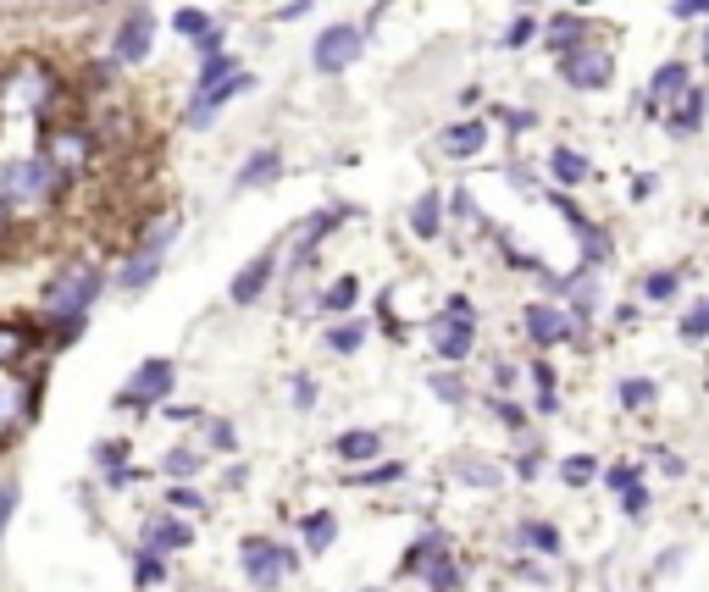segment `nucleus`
<instances>
[{"label": "nucleus", "instance_id": "obj_1", "mask_svg": "<svg viewBox=\"0 0 709 592\" xmlns=\"http://www.w3.org/2000/svg\"><path fill=\"white\" fill-rule=\"evenodd\" d=\"M94 294H100V272H94V266H72V272H61V277L44 288V316L72 338V333L83 327V310L94 305Z\"/></svg>", "mask_w": 709, "mask_h": 592}, {"label": "nucleus", "instance_id": "obj_2", "mask_svg": "<svg viewBox=\"0 0 709 592\" xmlns=\"http://www.w3.org/2000/svg\"><path fill=\"white\" fill-rule=\"evenodd\" d=\"M55 183H61V172H55L44 155L6 161V172H0V200H6V211H33V205H44V200L55 194Z\"/></svg>", "mask_w": 709, "mask_h": 592}, {"label": "nucleus", "instance_id": "obj_3", "mask_svg": "<svg viewBox=\"0 0 709 592\" xmlns=\"http://www.w3.org/2000/svg\"><path fill=\"white\" fill-rule=\"evenodd\" d=\"M50 94H55L50 72H44L39 61H22V67L0 83V111H6V116H33V111H44Z\"/></svg>", "mask_w": 709, "mask_h": 592}, {"label": "nucleus", "instance_id": "obj_4", "mask_svg": "<svg viewBox=\"0 0 709 592\" xmlns=\"http://www.w3.org/2000/svg\"><path fill=\"white\" fill-rule=\"evenodd\" d=\"M172 233H178V216L155 222V233H150V238L139 244V255H133V261L122 266V288H128V294H139V288H144V283H150L155 272H161V249L172 244Z\"/></svg>", "mask_w": 709, "mask_h": 592}, {"label": "nucleus", "instance_id": "obj_5", "mask_svg": "<svg viewBox=\"0 0 709 592\" xmlns=\"http://www.w3.org/2000/svg\"><path fill=\"white\" fill-rule=\"evenodd\" d=\"M166 388H172V366H166V360H144V366L133 371V382L117 394V405H122V410H144V405L166 399Z\"/></svg>", "mask_w": 709, "mask_h": 592}, {"label": "nucleus", "instance_id": "obj_6", "mask_svg": "<svg viewBox=\"0 0 709 592\" xmlns=\"http://www.w3.org/2000/svg\"><path fill=\"white\" fill-rule=\"evenodd\" d=\"M355 55H361V28H350V22L327 28V33L316 39V50H311L316 72H344V67H350Z\"/></svg>", "mask_w": 709, "mask_h": 592}, {"label": "nucleus", "instance_id": "obj_7", "mask_svg": "<svg viewBox=\"0 0 709 592\" xmlns=\"http://www.w3.org/2000/svg\"><path fill=\"white\" fill-rule=\"evenodd\" d=\"M560 78L571 89H605L610 83V50H566L560 55Z\"/></svg>", "mask_w": 709, "mask_h": 592}, {"label": "nucleus", "instance_id": "obj_8", "mask_svg": "<svg viewBox=\"0 0 709 592\" xmlns=\"http://www.w3.org/2000/svg\"><path fill=\"white\" fill-rule=\"evenodd\" d=\"M44 161H50L61 177L83 172V166H89V133H78V127H55V133L44 139Z\"/></svg>", "mask_w": 709, "mask_h": 592}, {"label": "nucleus", "instance_id": "obj_9", "mask_svg": "<svg viewBox=\"0 0 709 592\" xmlns=\"http://www.w3.org/2000/svg\"><path fill=\"white\" fill-rule=\"evenodd\" d=\"M288 565H294V560H288L283 549H272V543H261V538H250V543H244V571H250V582L277 588V576H283Z\"/></svg>", "mask_w": 709, "mask_h": 592}, {"label": "nucleus", "instance_id": "obj_10", "mask_svg": "<svg viewBox=\"0 0 709 592\" xmlns=\"http://www.w3.org/2000/svg\"><path fill=\"white\" fill-rule=\"evenodd\" d=\"M150 33H155V22H150V11H133L128 22H122V33H117V61H144V50H150Z\"/></svg>", "mask_w": 709, "mask_h": 592}, {"label": "nucleus", "instance_id": "obj_11", "mask_svg": "<svg viewBox=\"0 0 709 592\" xmlns=\"http://www.w3.org/2000/svg\"><path fill=\"white\" fill-rule=\"evenodd\" d=\"M438 349H444V360H460V355L472 349V316H466V299H455L449 327L438 321Z\"/></svg>", "mask_w": 709, "mask_h": 592}, {"label": "nucleus", "instance_id": "obj_12", "mask_svg": "<svg viewBox=\"0 0 709 592\" xmlns=\"http://www.w3.org/2000/svg\"><path fill=\"white\" fill-rule=\"evenodd\" d=\"M244 89H250V78H244V72H233L227 83H211V89H200V100L189 105V116L200 122V116H211L216 105H227V100H233V94H244Z\"/></svg>", "mask_w": 709, "mask_h": 592}, {"label": "nucleus", "instance_id": "obj_13", "mask_svg": "<svg viewBox=\"0 0 709 592\" xmlns=\"http://www.w3.org/2000/svg\"><path fill=\"white\" fill-rule=\"evenodd\" d=\"M194 543V532L183 527V521H150L144 527V554H161V549H189Z\"/></svg>", "mask_w": 709, "mask_h": 592}, {"label": "nucleus", "instance_id": "obj_14", "mask_svg": "<svg viewBox=\"0 0 709 592\" xmlns=\"http://www.w3.org/2000/svg\"><path fill=\"white\" fill-rule=\"evenodd\" d=\"M266 277H272V255H255V261L233 277V305H250V299L266 288Z\"/></svg>", "mask_w": 709, "mask_h": 592}, {"label": "nucleus", "instance_id": "obj_15", "mask_svg": "<svg viewBox=\"0 0 709 592\" xmlns=\"http://www.w3.org/2000/svg\"><path fill=\"white\" fill-rule=\"evenodd\" d=\"M527 333H533L538 344H560V338L571 333V321H566L560 310H549V305H533V310H527Z\"/></svg>", "mask_w": 709, "mask_h": 592}, {"label": "nucleus", "instance_id": "obj_16", "mask_svg": "<svg viewBox=\"0 0 709 592\" xmlns=\"http://www.w3.org/2000/svg\"><path fill=\"white\" fill-rule=\"evenodd\" d=\"M377 432H344L338 443H333V455L344 460V466H366V460H377Z\"/></svg>", "mask_w": 709, "mask_h": 592}, {"label": "nucleus", "instance_id": "obj_17", "mask_svg": "<svg viewBox=\"0 0 709 592\" xmlns=\"http://www.w3.org/2000/svg\"><path fill=\"white\" fill-rule=\"evenodd\" d=\"M22 410H28V388L17 377H0V438L22 421Z\"/></svg>", "mask_w": 709, "mask_h": 592}, {"label": "nucleus", "instance_id": "obj_18", "mask_svg": "<svg viewBox=\"0 0 709 592\" xmlns=\"http://www.w3.org/2000/svg\"><path fill=\"white\" fill-rule=\"evenodd\" d=\"M483 144H488V127H483V122H460V127L444 133V150H449V155H477Z\"/></svg>", "mask_w": 709, "mask_h": 592}, {"label": "nucleus", "instance_id": "obj_19", "mask_svg": "<svg viewBox=\"0 0 709 592\" xmlns=\"http://www.w3.org/2000/svg\"><path fill=\"white\" fill-rule=\"evenodd\" d=\"M677 94H688V67L682 61H671V67L655 72V100H677Z\"/></svg>", "mask_w": 709, "mask_h": 592}, {"label": "nucleus", "instance_id": "obj_20", "mask_svg": "<svg viewBox=\"0 0 709 592\" xmlns=\"http://www.w3.org/2000/svg\"><path fill=\"white\" fill-rule=\"evenodd\" d=\"M266 177H277V150H261V155H250V166L239 172V183H244V188H255V183H266Z\"/></svg>", "mask_w": 709, "mask_h": 592}, {"label": "nucleus", "instance_id": "obj_21", "mask_svg": "<svg viewBox=\"0 0 709 592\" xmlns=\"http://www.w3.org/2000/svg\"><path fill=\"white\" fill-rule=\"evenodd\" d=\"M333 527H338V521H333L327 510H316V516L305 521V549H311V554H322V549L333 543Z\"/></svg>", "mask_w": 709, "mask_h": 592}, {"label": "nucleus", "instance_id": "obj_22", "mask_svg": "<svg viewBox=\"0 0 709 592\" xmlns=\"http://www.w3.org/2000/svg\"><path fill=\"white\" fill-rule=\"evenodd\" d=\"M555 177L560 183H588V161L577 150H555Z\"/></svg>", "mask_w": 709, "mask_h": 592}, {"label": "nucleus", "instance_id": "obj_23", "mask_svg": "<svg viewBox=\"0 0 709 592\" xmlns=\"http://www.w3.org/2000/svg\"><path fill=\"white\" fill-rule=\"evenodd\" d=\"M699 111H705V94H699V89H688L682 111L671 116V133H693V127H699Z\"/></svg>", "mask_w": 709, "mask_h": 592}, {"label": "nucleus", "instance_id": "obj_24", "mask_svg": "<svg viewBox=\"0 0 709 592\" xmlns=\"http://www.w3.org/2000/svg\"><path fill=\"white\" fill-rule=\"evenodd\" d=\"M355 299H361V283H355V277H344V283H333V288L322 294V310H350Z\"/></svg>", "mask_w": 709, "mask_h": 592}, {"label": "nucleus", "instance_id": "obj_25", "mask_svg": "<svg viewBox=\"0 0 709 592\" xmlns=\"http://www.w3.org/2000/svg\"><path fill=\"white\" fill-rule=\"evenodd\" d=\"M22 349H28V333L17 321H0V366L6 360H22Z\"/></svg>", "mask_w": 709, "mask_h": 592}, {"label": "nucleus", "instance_id": "obj_26", "mask_svg": "<svg viewBox=\"0 0 709 592\" xmlns=\"http://www.w3.org/2000/svg\"><path fill=\"white\" fill-rule=\"evenodd\" d=\"M416 233H422V238L438 233V194H422V200H416Z\"/></svg>", "mask_w": 709, "mask_h": 592}, {"label": "nucleus", "instance_id": "obj_27", "mask_svg": "<svg viewBox=\"0 0 709 592\" xmlns=\"http://www.w3.org/2000/svg\"><path fill=\"white\" fill-rule=\"evenodd\" d=\"M178 33H189V39H205L211 33V17L205 11H178V22H172Z\"/></svg>", "mask_w": 709, "mask_h": 592}, {"label": "nucleus", "instance_id": "obj_28", "mask_svg": "<svg viewBox=\"0 0 709 592\" xmlns=\"http://www.w3.org/2000/svg\"><path fill=\"white\" fill-rule=\"evenodd\" d=\"M361 338H366V327H361V321H355V327H333V333H327V344H333L338 355H350V349H361Z\"/></svg>", "mask_w": 709, "mask_h": 592}, {"label": "nucleus", "instance_id": "obj_29", "mask_svg": "<svg viewBox=\"0 0 709 592\" xmlns=\"http://www.w3.org/2000/svg\"><path fill=\"white\" fill-rule=\"evenodd\" d=\"M200 471V455L194 449H172L166 455V477H194Z\"/></svg>", "mask_w": 709, "mask_h": 592}, {"label": "nucleus", "instance_id": "obj_30", "mask_svg": "<svg viewBox=\"0 0 709 592\" xmlns=\"http://www.w3.org/2000/svg\"><path fill=\"white\" fill-rule=\"evenodd\" d=\"M521 538H527V543H538L544 554H560V532H555V527H544V521H538V527H521Z\"/></svg>", "mask_w": 709, "mask_h": 592}, {"label": "nucleus", "instance_id": "obj_31", "mask_svg": "<svg viewBox=\"0 0 709 592\" xmlns=\"http://www.w3.org/2000/svg\"><path fill=\"white\" fill-rule=\"evenodd\" d=\"M571 39H577V17H560V22L549 28V44L566 55V50H571Z\"/></svg>", "mask_w": 709, "mask_h": 592}, {"label": "nucleus", "instance_id": "obj_32", "mask_svg": "<svg viewBox=\"0 0 709 592\" xmlns=\"http://www.w3.org/2000/svg\"><path fill=\"white\" fill-rule=\"evenodd\" d=\"M649 399H655V382H621V405L638 410V405H649Z\"/></svg>", "mask_w": 709, "mask_h": 592}, {"label": "nucleus", "instance_id": "obj_33", "mask_svg": "<svg viewBox=\"0 0 709 592\" xmlns=\"http://www.w3.org/2000/svg\"><path fill=\"white\" fill-rule=\"evenodd\" d=\"M94 460H100V466H122V460H128V443H122V438H111V443H100V449H94Z\"/></svg>", "mask_w": 709, "mask_h": 592}, {"label": "nucleus", "instance_id": "obj_34", "mask_svg": "<svg viewBox=\"0 0 709 592\" xmlns=\"http://www.w3.org/2000/svg\"><path fill=\"white\" fill-rule=\"evenodd\" d=\"M560 477H566L571 488H583V482L594 477V460H566V466H560Z\"/></svg>", "mask_w": 709, "mask_h": 592}, {"label": "nucleus", "instance_id": "obj_35", "mask_svg": "<svg viewBox=\"0 0 709 592\" xmlns=\"http://www.w3.org/2000/svg\"><path fill=\"white\" fill-rule=\"evenodd\" d=\"M682 333H688V338H705V333H709V305H693V310H688Z\"/></svg>", "mask_w": 709, "mask_h": 592}, {"label": "nucleus", "instance_id": "obj_36", "mask_svg": "<svg viewBox=\"0 0 709 592\" xmlns=\"http://www.w3.org/2000/svg\"><path fill=\"white\" fill-rule=\"evenodd\" d=\"M649 294H655V299H671V294H677V272H655V277H649Z\"/></svg>", "mask_w": 709, "mask_h": 592}, {"label": "nucleus", "instance_id": "obj_37", "mask_svg": "<svg viewBox=\"0 0 709 592\" xmlns=\"http://www.w3.org/2000/svg\"><path fill=\"white\" fill-rule=\"evenodd\" d=\"M139 582H144V588H155V582H161V560L139 554Z\"/></svg>", "mask_w": 709, "mask_h": 592}, {"label": "nucleus", "instance_id": "obj_38", "mask_svg": "<svg viewBox=\"0 0 709 592\" xmlns=\"http://www.w3.org/2000/svg\"><path fill=\"white\" fill-rule=\"evenodd\" d=\"M11 510H17V488H11V482H0V532H6Z\"/></svg>", "mask_w": 709, "mask_h": 592}, {"label": "nucleus", "instance_id": "obj_39", "mask_svg": "<svg viewBox=\"0 0 709 592\" xmlns=\"http://www.w3.org/2000/svg\"><path fill=\"white\" fill-rule=\"evenodd\" d=\"M671 11H677V17H709V0H677Z\"/></svg>", "mask_w": 709, "mask_h": 592}, {"label": "nucleus", "instance_id": "obj_40", "mask_svg": "<svg viewBox=\"0 0 709 592\" xmlns=\"http://www.w3.org/2000/svg\"><path fill=\"white\" fill-rule=\"evenodd\" d=\"M294 399H300V405L311 410V405H316V382H305V377H294Z\"/></svg>", "mask_w": 709, "mask_h": 592}, {"label": "nucleus", "instance_id": "obj_41", "mask_svg": "<svg viewBox=\"0 0 709 592\" xmlns=\"http://www.w3.org/2000/svg\"><path fill=\"white\" fill-rule=\"evenodd\" d=\"M433 394H444V399H460V382H455V377H433Z\"/></svg>", "mask_w": 709, "mask_h": 592}, {"label": "nucleus", "instance_id": "obj_42", "mask_svg": "<svg viewBox=\"0 0 709 592\" xmlns=\"http://www.w3.org/2000/svg\"><path fill=\"white\" fill-rule=\"evenodd\" d=\"M172 504H183V510H200V493H194V488H172Z\"/></svg>", "mask_w": 709, "mask_h": 592}, {"label": "nucleus", "instance_id": "obj_43", "mask_svg": "<svg viewBox=\"0 0 709 592\" xmlns=\"http://www.w3.org/2000/svg\"><path fill=\"white\" fill-rule=\"evenodd\" d=\"M644 504H649L644 488H627V516H644Z\"/></svg>", "mask_w": 709, "mask_h": 592}, {"label": "nucleus", "instance_id": "obj_44", "mask_svg": "<svg viewBox=\"0 0 709 592\" xmlns=\"http://www.w3.org/2000/svg\"><path fill=\"white\" fill-rule=\"evenodd\" d=\"M610 488H616V493H621V488H632V471H627V466H616V471H610Z\"/></svg>", "mask_w": 709, "mask_h": 592}, {"label": "nucleus", "instance_id": "obj_45", "mask_svg": "<svg viewBox=\"0 0 709 592\" xmlns=\"http://www.w3.org/2000/svg\"><path fill=\"white\" fill-rule=\"evenodd\" d=\"M6 222H11V211H6V200H0V233H6Z\"/></svg>", "mask_w": 709, "mask_h": 592}, {"label": "nucleus", "instance_id": "obj_46", "mask_svg": "<svg viewBox=\"0 0 709 592\" xmlns=\"http://www.w3.org/2000/svg\"><path fill=\"white\" fill-rule=\"evenodd\" d=\"M705 55H709V44H705Z\"/></svg>", "mask_w": 709, "mask_h": 592}]
</instances>
